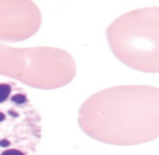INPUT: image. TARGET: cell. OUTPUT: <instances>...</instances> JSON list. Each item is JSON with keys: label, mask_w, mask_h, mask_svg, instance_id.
Instances as JSON below:
<instances>
[{"label": "cell", "mask_w": 159, "mask_h": 155, "mask_svg": "<svg viewBox=\"0 0 159 155\" xmlns=\"http://www.w3.org/2000/svg\"><path fill=\"white\" fill-rule=\"evenodd\" d=\"M159 90L149 85H122L100 91L81 105L77 121L82 131L99 142L134 146L159 134Z\"/></svg>", "instance_id": "6da1fadb"}, {"label": "cell", "mask_w": 159, "mask_h": 155, "mask_svg": "<svg viewBox=\"0 0 159 155\" xmlns=\"http://www.w3.org/2000/svg\"><path fill=\"white\" fill-rule=\"evenodd\" d=\"M158 7L139 8L122 15L106 31L111 51L133 69L158 73Z\"/></svg>", "instance_id": "7a4b0ae2"}, {"label": "cell", "mask_w": 159, "mask_h": 155, "mask_svg": "<svg viewBox=\"0 0 159 155\" xmlns=\"http://www.w3.org/2000/svg\"><path fill=\"white\" fill-rule=\"evenodd\" d=\"M11 88L8 84H0V103L7 100L10 95Z\"/></svg>", "instance_id": "3957f363"}, {"label": "cell", "mask_w": 159, "mask_h": 155, "mask_svg": "<svg viewBox=\"0 0 159 155\" xmlns=\"http://www.w3.org/2000/svg\"><path fill=\"white\" fill-rule=\"evenodd\" d=\"M11 100L13 103L18 105H24L28 102V100L26 95L21 93H16L12 96L11 98Z\"/></svg>", "instance_id": "277c9868"}, {"label": "cell", "mask_w": 159, "mask_h": 155, "mask_svg": "<svg viewBox=\"0 0 159 155\" xmlns=\"http://www.w3.org/2000/svg\"><path fill=\"white\" fill-rule=\"evenodd\" d=\"M1 155H27V154L21 149H10L3 151Z\"/></svg>", "instance_id": "5b68a950"}, {"label": "cell", "mask_w": 159, "mask_h": 155, "mask_svg": "<svg viewBox=\"0 0 159 155\" xmlns=\"http://www.w3.org/2000/svg\"><path fill=\"white\" fill-rule=\"evenodd\" d=\"M11 143L10 140L7 139H3L0 140V146L2 148H7L11 145Z\"/></svg>", "instance_id": "8992f818"}, {"label": "cell", "mask_w": 159, "mask_h": 155, "mask_svg": "<svg viewBox=\"0 0 159 155\" xmlns=\"http://www.w3.org/2000/svg\"><path fill=\"white\" fill-rule=\"evenodd\" d=\"M8 114L11 116H12V117H13L15 118H18L20 117V115H21L19 112H18L16 111H15V110H10V111H8Z\"/></svg>", "instance_id": "52a82bcc"}, {"label": "cell", "mask_w": 159, "mask_h": 155, "mask_svg": "<svg viewBox=\"0 0 159 155\" xmlns=\"http://www.w3.org/2000/svg\"><path fill=\"white\" fill-rule=\"evenodd\" d=\"M5 115L3 113L0 112V122L3 121L5 120Z\"/></svg>", "instance_id": "ba28073f"}]
</instances>
